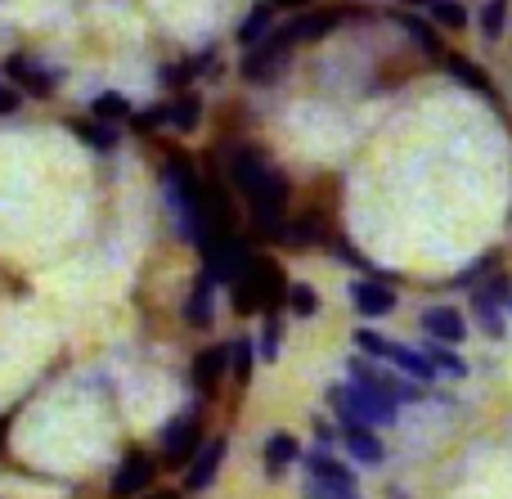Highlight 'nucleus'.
Wrapping results in <instances>:
<instances>
[{"instance_id":"obj_4","label":"nucleus","mask_w":512,"mask_h":499,"mask_svg":"<svg viewBox=\"0 0 512 499\" xmlns=\"http://www.w3.org/2000/svg\"><path fill=\"white\" fill-rule=\"evenodd\" d=\"M355 347H360V356H369V360H382V365H391V369H400V374H409L414 383H436V365H432V356H427L423 347H405V342H396V338H387V333H378V329H355Z\"/></svg>"},{"instance_id":"obj_8","label":"nucleus","mask_w":512,"mask_h":499,"mask_svg":"<svg viewBox=\"0 0 512 499\" xmlns=\"http://www.w3.org/2000/svg\"><path fill=\"white\" fill-rule=\"evenodd\" d=\"M346 378L369 387V392L391 396V401H400V405L423 401V383H414V378L400 374V369H382V360H369V356H355L351 365H346Z\"/></svg>"},{"instance_id":"obj_21","label":"nucleus","mask_w":512,"mask_h":499,"mask_svg":"<svg viewBox=\"0 0 512 499\" xmlns=\"http://www.w3.org/2000/svg\"><path fill=\"white\" fill-rule=\"evenodd\" d=\"M297 459H301V441L292 437V432H270V437H265L261 468H265V477H270V482H279V477L288 473Z\"/></svg>"},{"instance_id":"obj_28","label":"nucleus","mask_w":512,"mask_h":499,"mask_svg":"<svg viewBox=\"0 0 512 499\" xmlns=\"http://www.w3.org/2000/svg\"><path fill=\"white\" fill-rule=\"evenodd\" d=\"M270 32H274V5H270V0H261V5H252V14L234 27V41L248 50V45H256L261 36H270Z\"/></svg>"},{"instance_id":"obj_24","label":"nucleus","mask_w":512,"mask_h":499,"mask_svg":"<svg viewBox=\"0 0 512 499\" xmlns=\"http://www.w3.org/2000/svg\"><path fill=\"white\" fill-rule=\"evenodd\" d=\"M391 18L405 27V36H409V41H414L423 54H432V59H445V45H441V32H436V23H427V18L409 14V9H396Z\"/></svg>"},{"instance_id":"obj_37","label":"nucleus","mask_w":512,"mask_h":499,"mask_svg":"<svg viewBox=\"0 0 512 499\" xmlns=\"http://www.w3.org/2000/svg\"><path fill=\"white\" fill-rule=\"evenodd\" d=\"M301 499H364L360 491H333V486H319L306 477V486H301Z\"/></svg>"},{"instance_id":"obj_31","label":"nucleus","mask_w":512,"mask_h":499,"mask_svg":"<svg viewBox=\"0 0 512 499\" xmlns=\"http://www.w3.org/2000/svg\"><path fill=\"white\" fill-rule=\"evenodd\" d=\"M283 320H279V311H270L261 320V333H256V351H261V360L270 365V360H279V351H283Z\"/></svg>"},{"instance_id":"obj_23","label":"nucleus","mask_w":512,"mask_h":499,"mask_svg":"<svg viewBox=\"0 0 512 499\" xmlns=\"http://www.w3.org/2000/svg\"><path fill=\"white\" fill-rule=\"evenodd\" d=\"M72 135L90 153H117V144H122V131L113 122H99V117H72Z\"/></svg>"},{"instance_id":"obj_5","label":"nucleus","mask_w":512,"mask_h":499,"mask_svg":"<svg viewBox=\"0 0 512 499\" xmlns=\"http://www.w3.org/2000/svg\"><path fill=\"white\" fill-rule=\"evenodd\" d=\"M328 405H333L337 419H355V423H369V428H396L400 423V401L369 392V387L351 383V378L328 387Z\"/></svg>"},{"instance_id":"obj_33","label":"nucleus","mask_w":512,"mask_h":499,"mask_svg":"<svg viewBox=\"0 0 512 499\" xmlns=\"http://www.w3.org/2000/svg\"><path fill=\"white\" fill-rule=\"evenodd\" d=\"M171 122V104H149V108H140V113L131 117V131L135 135H153L158 126H167Z\"/></svg>"},{"instance_id":"obj_2","label":"nucleus","mask_w":512,"mask_h":499,"mask_svg":"<svg viewBox=\"0 0 512 499\" xmlns=\"http://www.w3.org/2000/svg\"><path fill=\"white\" fill-rule=\"evenodd\" d=\"M158 189H162V203H167V212H171V225H176V234L185 243L203 248L212 234H221L212 225V216H207V180L198 176V167L185 158V153H176V158L162 167Z\"/></svg>"},{"instance_id":"obj_1","label":"nucleus","mask_w":512,"mask_h":499,"mask_svg":"<svg viewBox=\"0 0 512 499\" xmlns=\"http://www.w3.org/2000/svg\"><path fill=\"white\" fill-rule=\"evenodd\" d=\"M221 176L248 203L256 239L283 243V234H288V180H283V171L252 144H225Z\"/></svg>"},{"instance_id":"obj_35","label":"nucleus","mask_w":512,"mask_h":499,"mask_svg":"<svg viewBox=\"0 0 512 499\" xmlns=\"http://www.w3.org/2000/svg\"><path fill=\"white\" fill-rule=\"evenodd\" d=\"M495 270H499V252H486V257H477V266L459 270L450 284H454V288H472V284H481L486 275H495Z\"/></svg>"},{"instance_id":"obj_13","label":"nucleus","mask_w":512,"mask_h":499,"mask_svg":"<svg viewBox=\"0 0 512 499\" xmlns=\"http://www.w3.org/2000/svg\"><path fill=\"white\" fill-rule=\"evenodd\" d=\"M396 302H400L396 288L378 275H364V279L351 284V306L364 315V320H387V315L396 311Z\"/></svg>"},{"instance_id":"obj_34","label":"nucleus","mask_w":512,"mask_h":499,"mask_svg":"<svg viewBox=\"0 0 512 499\" xmlns=\"http://www.w3.org/2000/svg\"><path fill=\"white\" fill-rule=\"evenodd\" d=\"M288 311L297 315V320H310V315H319V293H315V284H292Z\"/></svg>"},{"instance_id":"obj_41","label":"nucleus","mask_w":512,"mask_h":499,"mask_svg":"<svg viewBox=\"0 0 512 499\" xmlns=\"http://www.w3.org/2000/svg\"><path fill=\"white\" fill-rule=\"evenodd\" d=\"M270 5H279V9H306L310 0H270Z\"/></svg>"},{"instance_id":"obj_6","label":"nucleus","mask_w":512,"mask_h":499,"mask_svg":"<svg viewBox=\"0 0 512 499\" xmlns=\"http://www.w3.org/2000/svg\"><path fill=\"white\" fill-rule=\"evenodd\" d=\"M158 446H162V464H167V468H189V464H194V455L207 446V437H203V405H189L185 414H176L171 423H162Z\"/></svg>"},{"instance_id":"obj_19","label":"nucleus","mask_w":512,"mask_h":499,"mask_svg":"<svg viewBox=\"0 0 512 499\" xmlns=\"http://www.w3.org/2000/svg\"><path fill=\"white\" fill-rule=\"evenodd\" d=\"M216 59H221V54H216V45L207 41L203 50L189 54V59H180V63H167V68H158V81H162V86H171V90H185L189 81L207 77V72L216 68Z\"/></svg>"},{"instance_id":"obj_12","label":"nucleus","mask_w":512,"mask_h":499,"mask_svg":"<svg viewBox=\"0 0 512 499\" xmlns=\"http://www.w3.org/2000/svg\"><path fill=\"white\" fill-rule=\"evenodd\" d=\"M225 378H230V342H212V347H203L189 360V383H194V392L207 396V401L221 392Z\"/></svg>"},{"instance_id":"obj_26","label":"nucleus","mask_w":512,"mask_h":499,"mask_svg":"<svg viewBox=\"0 0 512 499\" xmlns=\"http://www.w3.org/2000/svg\"><path fill=\"white\" fill-rule=\"evenodd\" d=\"M256 360H261V351H256V338H252V333H243V338L230 342V378H234L239 387L252 383Z\"/></svg>"},{"instance_id":"obj_36","label":"nucleus","mask_w":512,"mask_h":499,"mask_svg":"<svg viewBox=\"0 0 512 499\" xmlns=\"http://www.w3.org/2000/svg\"><path fill=\"white\" fill-rule=\"evenodd\" d=\"M328 248L337 252V261L342 266H355V270H369V261H364V252L355 248V243H346V239H328Z\"/></svg>"},{"instance_id":"obj_16","label":"nucleus","mask_w":512,"mask_h":499,"mask_svg":"<svg viewBox=\"0 0 512 499\" xmlns=\"http://www.w3.org/2000/svg\"><path fill=\"white\" fill-rule=\"evenodd\" d=\"M225 455H230V437H207V446L198 450L194 464H189V473H185V491H189V495L207 491V486H212L216 477H221Z\"/></svg>"},{"instance_id":"obj_25","label":"nucleus","mask_w":512,"mask_h":499,"mask_svg":"<svg viewBox=\"0 0 512 499\" xmlns=\"http://www.w3.org/2000/svg\"><path fill=\"white\" fill-rule=\"evenodd\" d=\"M171 131L176 135H194L198 126H203V95H194V90H185L180 99H171Z\"/></svg>"},{"instance_id":"obj_11","label":"nucleus","mask_w":512,"mask_h":499,"mask_svg":"<svg viewBox=\"0 0 512 499\" xmlns=\"http://www.w3.org/2000/svg\"><path fill=\"white\" fill-rule=\"evenodd\" d=\"M153 477H158V459H153L149 450H126L113 482H108V491H113V499H135L149 491Z\"/></svg>"},{"instance_id":"obj_22","label":"nucleus","mask_w":512,"mask_h":499,"mask_svg":"<svg viewBox=\"0 0 512 499\" xmlns=\"http://www.w3.org/2000/svg\"><path fill=\"white\" fill-rule=\"evenodd\" d=\"M445 72H450L459 86H468V90H477L481 99H490V104H499V90H495V81H490V72L486 68H477L472 59H463V54H445Z\"/></svg>"},{"instance_id":"obj_32","label":"nucleus","mask_w":512,"mask_h":499,"mask_svg":"<svg viewBox=\"0 0 512 499\" xmlns=\"http://www.w3.org/2000/svg\"><path fill=\"white\" fill-rule=\"evenodd\" d=\"M427 18H432L436 27H445V32H463V27L472 23V14L463 9V0H432Z\"/></svg>"},{"instance_id":"obj_40","label":"nucleus","mask_w":512,"mask_h":499,"mask_svg":"<svg viewBox=\"0 0 512 499\" xmlns=\"http://www.w3.org/2000/svg\"><path fill=\"white\" fill-rule=\"evenodd\" d=\"M9 419H14V414H5V419H0V455H5V446H9Z\"/></svg>"},{"instance_id":"obj_30","label":"nucleus","mask_w":512,"mask_h":499,"mask_svg":"<svg viewBox=\"0 0 512 499\" xmlns=\"http://www.w3.org/2000/svg\"><path fill=\"white\" fill-rule=\"evenodd\" d=\"M508 14H512V0H486V5L477 9V27L486 41H499L508 27Z\"/></svg>"},{"instance_id":"obj_43","label":"nucleus","mask_w":512,"mask_h":499,"mask_svg":"<svg viewBox=\"0 0 512 499\" xmlns=\"http://www.w3.org/2000/svg\"><path fill=\"white\" fill-rule=\"evenodd\" d=\"M400 5H409V9H432V0H400Z\"/></svg>"},{"instance_id":"obj_7","label":"nucleus","mask_w":512,"mask_h":499,"mask_svg":"<svg viewBox=\"0 0 512 499\" xmlns=\"http://www.w3.org/2000/svg\"><path fill=\"white\" fill-rule=\"evenodd\" d=\"M297 54V45L288 41V36L279 32V23H274L270 36H261L256 45H248L239 59V77L248 81V86H270V81H279V72L288 68V59Z\"/></svg>"},{"instance_id":"obj_44","label":"nucleus","mask_w":512,"mask_h":499,"mask_svg":"<svg viewBox=\"0 0 512 499\" xmlns=\"http://www.w3.org/2000/svg\"><path fill=\"white\" fill-rule=\"evenodd\" d=\"M508 311H512V297H508Z\"/></svg>"},{"instance_id":"obj_9","label":"nucleus","mask_w":512,"mask_h":499,"mask_svg":"<svg viewBox=\"0 0 512 499\" xmlns=\"http://www.w3.org/2000/svg\"><path fill=\"white\" fill-rule=\"evenodd\" d=\"M351 18V9L346 5H324V9H297L292 18H283L279 23V32L288 36L292 45H315V41H324V36H333L337 27Z\"/></svg>"},{"instance_id":"obj_18","label":"nucleus","mask_w":512,"mask_h":499,"mask_svg":"<svg viewBox=\"0 0 512 499\" xmlns=\"http://www.w3.org/2000/svg\"><path fill=\"white\" fill-rule=\"evenodd\" d=\"M306 477L319 486H333V491H360V477H355L351 464H342V459H333L328 450H310L306 459Z\"/></svg>"},{"instance_id":"obj_3","label":"nucleus","mask_w":512,"mask_h":499,"mask_svg":"<svg viewBox=\"0 0 512 499\" xmlns=\"http://www.w3.org/2000/svg\"><path fill=\"white\" fill-rule=\"evenodd\" d=\"M288 293H292V279L283 275L279 261L256 257L230 284V306L239 315H256V311L270 315V311H279V306H288Z\"/></svg>"},{"instance_id":"obj_29","label":"nucleus","mask_w":512,"mask_h":499,"mask_svg":"<svg viewBox=\"0 0 512 499\" xmlns=\"http://www.w3.org/2000/svg\"><path fill=\"white\" fill-rule=\"evenodd\" d=\"M423 351L432 356V365H436V374L441 378H468L472 369H468V360L459 356V351L450 347V342H436V338H427L423 342Z\"/></svg>"},{"instance_id":"obj_38","label":"nucleus","mask_w":512,"mask_h":499,"mask_svg":"<svg viewBox=\"0 0 512 499\" xmlns=\"http://www.w3.org/2000/svg\"><path fill=\"white\" fill-rule=\"evenodd\" d=\"M310 428H315L319 450H328V446H337V441H342V428H333L328 419H310Z\"/></svg>"},{"instance_id":"obj_10","label":"nucleus","mask_w":512,"mask_h":499,"mask_svg":"<svg viewBox=\"0 0 512 499\" xmlns=\"http://www.w3.org/2000/svg\"><path fill=\"white\" fill-rule=\"evenodd\" d=\"M0 72H5L27 99H50L54 90H59V68H50V63L36 59V54H9V59L0 63Z\"/></svg>"},{"instance_id":"obj_27","label":"nucleus","mask_w":512,"mask_h":499,"mask_svg":"<svg viewBox=\"0 0 512 499\" xmlns=\"http://www.w3.org/2000/svg\"><path fill=\"white\" fill-rule=\"evenodd\" d=\"M90 117H99V122H113V126H131L135 108L126 95H117V90H99L95 99H90Z\"/></svg>"},{"instance_id":"obj_15","label":"nucleus","mask_w":512,"mask_h":499,"mask_svg":"<svg viewBox=\"0 0 512 499\" xmlns=\"http://www.w3.org/2000/svg\"><path fill=\"white\" fill-rule=\"evenodd\" d=\"M337 428H342V446H346V455H351L355 464L378 468L382 459H387V446L378 441V428H369V423H355V419H337Z\"/></svg>"},{"instance_id":"obj_42","label":"nucleus","mask_w":512,"mask_h":499,"mask_svg":"<svg viewBox=\"0 0 512 499\" xmlns=\"http://www.w3.org/2000/svg\"><path fill=\"white\" fill-rule=\"evenodd\" d=\"M144 499H185V495H176V491H149Z\"/></svg>"},{"instance_id":"obj_20","label":"nucleus","mask_w":512,"mask_h":499,"mask_svg":"<svg viewBox=\"0 0 512 499\" xmlns=\"http://www.w3.org/2000/svg\"><path fill=\"white\" fill-rule=\"evenodd\" d=\"M472 320H477V329L486 333V338H495V342L508 338V306L499 302L486 284L472 288Z\"/></svg>"},{"instance_id":"obj_39","label":"nucleus","mask_w":512,"mask_h":499,"mask_svg":"<svg viewBox=\"0 0 512 499\" xmlns=\"http://www.w3.org/2000/svg\"><path fill=\"white\" fill-rule=\"evenodd\" d=\"M18 104H23V90H18L14 81H0V117L18 113Z\"/></svg>"},{"instance_id":"obj_14","label":"nucleus","mask_w":512,"mask_h":499,"mask_svg":"<svg viewBox=\"0 0 512 499\" xmlns=\"http://www.w3.org/2000/svg\"><path fill=\"white\" fill-rule=\"evenodd\" d=\"M216 279L207 275V270H198L194 284H189V297H185V324L194 333H212L216 324Z\"/></svg>"},{"instance_id":"obj_17","label":"nucleus","mask_w":512,"mask_h":499,"mask_svg":"<svg viewBox=\"0 0 512 499\" xmlns=\"http://www.w3.org/2000/svg\"><path fill=\"white\" fill-rule=\"evenodd\" d=\"M418 329L427 333V338L436 342H450V347H459L463 338H468V315L459 311V306H427L423 315H418Z\"/></svg>"}]
</instances>
